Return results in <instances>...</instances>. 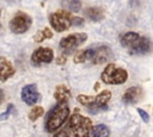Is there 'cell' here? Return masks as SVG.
I'll use <instances>...</instances> for the list:
<instances>
[{
	"label": "cell",
	"instance_id": "6da1fadb",
	"mask_svg": "<svg viewBox=\"0 0 153 137\" xmlns=\"http://www.w3.org/2000/svg\"><path fill=\"white\" fill-rule=\"evenodd\" d=\"M121 45L126 48L131 55H145L152 50V42L137 32L128 31L120 38Z\"/></svg>",
	"mask_w": 153,
	"mask_h": 137
},
{
	"label": "cell",
	"instance_id": "7a4b0ae2",
	"mask_svg": "<svg viewBox=\"0 0 153 137\" xmlns=\"http://www.w3.org/2000/svg\"><path fill=\"white\" fill-rule=\"evenodd\" d=\"M92 122L91 119L79 114L76 111L75 113L67 120L65 127L61 131H56L55 136H87L90 135V131L92 129Z\"/></svg>",
	"mask_w": 153,
	"mask_h": 137
},
{
	"label": "cell",
	"instance_id": "3957f363",
	"mask_svg": "<svg viewBox=\"0 0 153 137\" xmlns=\"http://www.w3.org/2000/svg\"><path fill=\"white\" fill-rule=\"evenodd\" d=\"M69 114V108L67 102H57L47 114L45 119V131L49 133H55L67 120Z\"/></svg>",
	"mask_w": 153,
	"mask_h": 137
},
{
	"label": "cell",
	"instance_id": "277c9868",
	"mask_svg": "<svg viewBox=\"0 0 153 137\" xmlns=\"http://www.w3.org/2000/svg\"><path fill=\"white\" fill-rule=\"evenodd\" d=\"M110 99H111V93L109 91H102L96 96L82 95V94L76 96V100L81 105H84L87 108V111L92 114L105 111L108 108V102H109Z\"/></svg>",
	"mask_w": 153,
	"mask_h": 137
},
{
	"label": "cell",
	"instance_id": "5b68a950",
	"mask_svg": "<svg viewBox=\"0 0 153 137\" xmlns=\"http://www.w3.org/2000/svg\"><path fill=\"white\" fill-rule=\"evenodd\" d=\"M100 80L106 85H122L128 80V73L126 69L109 63L100 74Z\"/></svg>",
	"mask_w": 153,
	"mask_h": 137
},
{
	"label": "cell",
	"instance_id": "8992f818",
	"mask_svg": "<svg viewBox=\"0 0 153 137\" xmlns=\"http://www.w3.org/2000/svg\"><path fill=\"white\" fill-rule=\"evenodd\" d=\"M49 21L55 31L63 32L71 26L75 25V17H72V14L67 11H56L50 13Z\"/></svg>",
	"mask_w": 153,
	"mask_h": 137
},
{
	"label": "cell",
	"instance_id": "52a82bcc",
	"mask_svg": "<svg viewBox=\"0 0 153 137\" xmlns=\"http://www.w3.org/2000/svg\"><path fill=\"white\" fill-rule=\"evenodd\" d=\"M31 24H32V19L30 15H27L26 13L19 11L16 13V15L10 20V24H8V27L10 30L18 35V33H24L26 32L30 27H31Z\"/></svg>",
	"mask_w": 153,
	"mask_h": 137
},
{
	"label": "cell",
	"instance_id": "ba28073f",
	"mask_svg": "<svg viewBox=\"0 0 153 137\" xmlns=\"http://www.w3.org/2000/svg\"><path fill=\"white\" fill-rule=\"evenodd\" d=\"M87 35L86 33H72L68 35L67 37H63L60 41V49L62 50L63 54H71L73 52L78 46H80L84 42H86Z\"/></svg>",
	"mask_w": 153,
	"mask_h": 137
},
{
	"label": "cell",
	"instance_id": "9c48e42d",
	"mask_svg": "<svg viewBox=\"0 0 153 137\" xmlns=\"http://www.w3.org/2000/svg\"><path fill=\"white\" fill-rule=\"evenodd\" d=\"M114 54L111 49L106 45H100L97 48H92V55H91V62L93 64H103L110 60H112Z\"/></svg>",
	"mask_w": 153,
	"mask_h": 137
},
{
	"label": "cell",
	"instance_id": "30bf717a",
	"mask_svg": "<svg viewBox=\"0 0 153 137\" xmlns=\"http://www.w3.org/2000/svg\"><path fill=\"white\" fill-rule=\"evenodd\" d=\"M54 58V52L50 48L41 46L36 49L31 55V62L33 66H41L43 63H50Z\"/></svg>",
	"mask_w": 153,
	"mask_h": 137
},
{
	"label": "cell",
	"instance_id": "8fae6325",
	"mask_svg": "<svg viewBox=\"0 0 153 137\" xmlns=\"http://www.w3.org/2000/svg\"><path fill=\"white\" fill-rule=\"evenodd\" d=\"M41 95L37 91V86L35 83H30V85H26L23 87L22 89V100L29 105V106H32L35 105L38 100H39Z\"/></svg>",
	"mask_w": 153,
	"mask_h": 137
},
{
	"label": "cell",
	"instance_id": "7c38bea8",
	"mask_svg": "<svg viewBox=\"0 0 153 137\" xmlns=\"http://www.w3.org/2000/svg\"><path fill=\"white\" fill-rule=\"evenodd\" d=\"M143 96V91L141 87L139 86H134V87H129L122 95V101L127 105H133L136 104L141 100V98Z\"/></svg>",
	"mask_w": 153,
	"mask_h": 137
},
{
	"label": "cell",
	"instance_id": "4fadbf2b",
	"mask_svg": "<svg viewBox=\"0 0 153 137\" xmlns=\"http://www.w3.org/2000/svg\"><path fill=\"white\" fill-rule=\"evenodd\" d=\"M0 63H1V81L5 82L14 74V68L5 57L0 58Z\"/></svg>",
	"mask_w": 153,
	"mask_h": 137
},
{
	"label": "cell",
	"instance_id": "5bb4252c",
	"mask_svg": "<svg viewBox=\"0 0 153 137\" xmlns=\"http://www.w3.org/2000/svg\"><path fill=\"white\" fill-rule=\"evenodd\" d=\"M54 98L56 99L57 102H67L68 99L71 98V92H69V89L66 86L60 85V86H57L55 88Z\"/></svg>",
	"mask_w": 153,
	"mask_h": 137
},
{
	"label": "cell",
	"instance_id": "9a60e30c",
	"mask_svg": "<svg viewBox=\"0 0 153 137\" xmlns=\"http://www.w3.org/2000/svg\"><path fill=\"white\" fill-rule=\"evenodd\" d=\"M85 14L90 20L96 21V23L97 21H102L104 19V17H105L104 11L102 8H99V7H90V8H87L85 11Z\"/></svg>",
	"mask_w": 153,
	"mask_h": 137
},
{
	"label": "cell",
	"instance_id": "2e32d148",
	"mask_svg": "<svg viewBox=\"0 0 153 137\" xmlns=\"http://www.w3.org/2000/svg\"><path fill=\"white\" fill-rule=\"evenodd\" d=\"M109 135H110V130L104 124H98V125L93 126L90 131V136H92V137H106Z\"/></svg>",
	"mask_w": 153,
	"mask_h": 137
},
{
	"label": "cell",
	"instance_id": "e0dca14e",
	"mask_svg": "<svg viewBox=\"0 0 153 137\" xmlns=\"http://www.w3.org/2000/svg\"><path fill=\"white\" fill-rule=\"evenodd\" d=\"M61 5L65 10L69 11V12H79L81 8V1L80 0H62Z\"/></svg>",
	"mask_w": 153,
	"mask_h": 137
},
{
	"label": "cell",
	"instance_id": "ac0fdd59",
	"mask_svg": "<svg viewBox=\"0 0 153 137\" xmlns=\"http://www.w3.org/2000/svg\"><path fill=\"white\" fill-rule=\"evenodd\" d=\"M91 55H92V48H88V49H85V50H80L74 56V62L75 63H82L85 61H90L91 60Z\"/></svg>",
	"mask_w": 153,
	"mask_h": 137
},
{
	"label": "cell",
	"instance_id": "d6986e66",
	"mask_svg": "<svg viewBox=\"0 0 153 137\" xmlns=\"http://www.w3.org/2000/svg\"><path fill=\"white\" fill-rule=\"evenodd\" d=\"M53 37V32L49 27H44L42 31H38L35 36H33V41L36 43H41L43 42L44 39H48V38H51Z\"/></svg>",
	"mask_w": 153,
	"mask_h": 137
},
{
	"label": "cell",
	"instance_id": "ffe728a7",
	"mask_svg": "<svg viewBox=\"0 0 153 137\" xmlns=\"http://www.w3.org/2000/svg\"><path fill=\"white\" fill-rule=\"evenodd\" d=\"M44 113V110L42 106H35L33 108H31V111L29 112V119L31 122H35L37 120L39 117H42Z\"/></svg>",
	"mask_w": 153,
	"mask_h": 137
},
{
	"label": "cell",
	"instance_id": "44dd1931",
	"mask_svg": "<svg viewBox=\"0 0 153 137\" xmlns=\"http://www.w3.org/2000/svg\"><path fill=\"white\" fill-rule=\"evenodd\" d=\"M12 113H14V105L13 104H8L7 105V108H6V111L4 112V113H1L0 114V119H6V118H8Z\"/></svg>",
	"mask_w": 153,
	"mask_h": 137
},
{
	"label": "cell",
	"instance_id": "7402d4cb",
	"mask_svg": "<svg viewBox=\"0 0 153 137\" xmlns=\"http://www.w3.org/2000/svg\"><path fill=\"white\" fill-rule=\"evenodd\" d=\"M137 113L140 114L141 119H142L145 123H148V122H149V116H148V113H147L146 111H143L142 108H137Z\"/></svg>",
	"mask_w": 153,
	"mask_h": 137
},
{
	"label": "cell",
	"instance_id": "603a6c76",
	"mask_svg": "<svg viewBox=\"0 0 153 137\" xmlns=\"http://www.w3.org/2000/svg\"><path fill=\"white\" fill-rule=\"evenodd\" d=\"M66 61H67L66 54H62V55H60V56L56 58V63H57V64H65Z\"/></svg>",
	"mask_w": 153,
	"mask_h": 137
},
{
	"label": "cell",
	"instance_id": "cb8c5ba5",
	"mask_svg": "<svg viewBox=\"0 0 153 137\" xmlns=\"http://www.w3.org/2000/svg\"><path fill=\"white\" fill-rule=\"evenodd\" d=\"M98 87H99V83H96V85H94V89H97Z\"/></svg>",
	"mask_w": 153,
	"mask_h": 137
}]
</instances>
